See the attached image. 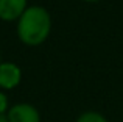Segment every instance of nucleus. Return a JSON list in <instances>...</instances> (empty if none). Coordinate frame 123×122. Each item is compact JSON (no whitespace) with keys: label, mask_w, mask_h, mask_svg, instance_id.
I'll return each mask as SVG.
<instances>
[{"label":"nucleus","mask_w":123,"mask_h":122,"mask_svg":"<svg viewBox=\"0 0 123 122\" xmlns=\"http://www.w3.org/2000/svg\"><path fill=\"white\" fill-rule=\"evenodd\" d=\"M0 122H9V121L6 119V117L3 116V114H0Z\"/></svg>","instance_id":"7"},{"label":"nucleus","mask_w":123,"mask_h":122,"mask_svg":"<svg viewBox=\"0 0 123 122\" xmlns=\"http://www.w3.org/2000/svg\"><path fill=\"white\" fill-rule=\"evenodd\" d=\"M8 121L9 122H39V113L31 105L20 103L9 110Z\"/></svg>","instance_id":"2"},{"label":"nucleus","mask_w":123,"mask_h":122,"mask_svg":"<svg viewBox=\"0 0 123 122\" xmlns=\"http://www.w3.org/2000/svg\"><path fill=\"white\" fill-rule=\"evenodd\" d=\"M20 81V69L12 63L0 64V86L3 88H14Z\"/></svg>","instance_id":"3"},{"label":"nucleus","mask_w":123,"mask_h":122,"mask_svg":"<svg viewBox=\"0 0 123 122\" xmlns=\"http://www.w3.org/2000/svg\"><path fill=\"white\" fill-rule=\"evenodd\" d=\"M89 2H95V0H89Z\"/></svg>","instance_id":"8"},{"label":"nucleus","mask_w":123,"mask_h":122,"mask_svg":"<svg viewBox=\"0 0 123 122\" xmlns=\"http://www.w3.org/2000/svg\"><path fill=\"white\" fill-rule=\"evenodd\" d=\"M5 110H6V97L0 92V114H3Z\"/></svg>","instance_id":"6"},{"label":"nucleus","mask_w":123,"mask_h":122,"mask_svg":"<svg viewBox=\"0 0 123 122\" xmlns=\"http://www.w3.org/2000/svg\"><path fill=\"white\" fill-rule=\"evenodd\" d=\"M76 122H108L101 114L93 113V111H89V113H84L80 116V119Z\"/></svg>","instance_id":"5"},{"label":"nucleus","mask_w":123,"mask_h":122,"mask_svg":"<svg viewBox=\"0 0 123 122\" xmlns=\"http://www.w3.org/2000/svg\"><path fill=\"white\" fill-rule=\"evenodd\" d=\"M50 16L45 9L39 6H31L20 16L17 27L19 38L30 46L41 44L50 33Z\"/></svg>","instance_id":"1"},{"label":"nucleus","mask_w":123,"mask_h":122,"mask_svg":"<svg viewBox=\"0 0 123 122\" xmlns=\"http://www.w3.org/2000/svg\"><path fill=\"white\" fill-rule=\"evenodd\" d=\"M27 0H0V17L5 20H12L24 14Z\"/></svg>","instance_id":"4"}]
</instances>
